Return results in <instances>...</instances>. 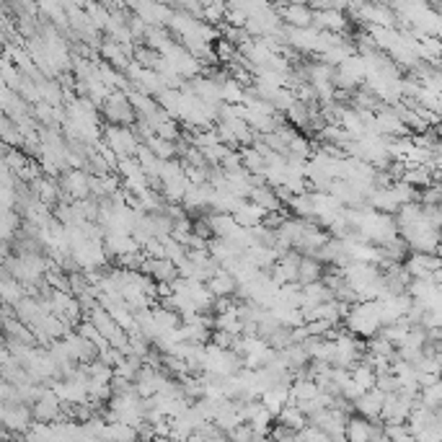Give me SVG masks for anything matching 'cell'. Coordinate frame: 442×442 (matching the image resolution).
I'll list each match as a JSON object with an SVG mask.
<instances>
[{
  "label": "cell",
  "instance_id": "10",
  "mask_svg": "<svg viewBox=\"0 0 442 442\" xmlns=\"http://www.w3.org/2000/svg\"><path fill=\"white\" fill-rule=\"evenodd\" d=\"M401 178L406 181V184H409V187L416 189V192H419V189H424L427 184H432V181H434V178H432V171L424 166V163H422V166L406 168V171L401 174Z\"/></svg>",
  "mask_w": 442,
  "mask_h": 442
},
{
  "label": "cell",
  "instance_id": "6",
  "mask_svg": "<svg viewBox=\"0 0 442 442\" xmlns=\"http://www.w3.org/2000/svg\"><path fill=\"white\" fill-rule=\"evenodd\" d=\"M65 189L70 192V196H75V199H86L91 196V174L86 171H68L65 174Z\"/></svg>",
  "mask_w": 442,
  "mask_h": 442
},
{
  "label": "cell",
  "instance_id": "8",
  "mask_svg": "<svg viewBox=\"0 0 442 442\" xmlns=\"http://www.w3.org/2000/svg\"><path fill=\"white\" fill-rule=\"evenodd\" d=\"M275 419H277L279 424H285V427H290V430H295V432H297V430H300V427H303V424L308 422V416H305V414L300 412V409H297V406H295L293 401L285 403V406H282V409L277 412Z\"/></svg>",
  "mask_w": 442,
  "mask_h": 442
},
{
  "label": "cell",
  "instance_id": "12",
  "mask_svg": "<svg viewBox=\"0 0 442 442\" xmlns=\"http://www.w3.org/2000/svg\"><path fill=\"white\" fill-rule=\"evenodd\" d=\"M383 437H385V440H396V442H414V437H412V432H409L406 422H401V424H383Z\"/></svg>",
  "mask_w": 442,
  "mask_h": 442
},
{
  "label": "cell",
  "instance_id": "11",
  "mask_svg": "<svg viewBox=\"0 0 442 442\" xmlns=\"http://www.w3.org/2000/svg\"><path fill=\"white\" fill-rule=\"evenodd\" d=\"M419 401L430 409H442V383L440 380H432L419 388Z\"/></svg>",
  "mask_w": 442,
  "mask_h": 442
},
{
  "label": "cell",
  "instance_id": "7",
  "mask_svg": "<svg viewBox=\"0 0 442 442\" xmlns=\"http://www.w3.org/2000/svg\"><path fill=\"white\" fill-rule=\"evenodd\" d=\"M282 16H285V21L290 26H297V29L313 24V10L308 8V6H303V3H290V6H285Z\"/></svg>",
  "mask_w": 442,
  "mask_h": 442
},
{
  "label": "cell",
  "instance_id": "2",
  "mask_svg": "<svg viewBox=\"0 0 442 442\" xmlns=\"http://www.w3.org/2000/svg\"><path fill=\"white\" fill-rule=\"evenodd\" d=\"M383 398H385V393L373 385V388H367V391H362L357 398H354L352 409H354V414H360V416H365V419H380Z\"/></svg>",
  "mask_w": 442,
  "mask_h": 442
},
{
  "label": "cell",
  "instance_id": "3",
  "mask_svg": "<svg viewBox=\"0 0 442 442\" xmlns=\"http://www.w3.org/2000/svg\"><path fill=\"white\" fill-rule=\"evenodd\" d=\"M344 440L349 442H370L373 440V419H365L360 414H349L344 422Z\"/></svg>",
  "mask_w": 442,
  "mask_h": 442
},
{
  "label": "cell",
  "instance_id": "9",
  "mask_svg": "<svg viewBox=\"0 0 442 442\" xmlns=\"http://www.w3.org/2000/svg\"><path fill=\"white\" fill-rule=\"evenodd\" d=\"M145 145L153 150V156L160 158V160H171V158H178V147L174 140H163L158 138V135H150L145 140Z\"/></svg>",
  "mask_w": 442,
  "mask_h": 442
},
{
  "label": "cell",
  "instance_id": "1",
  "mask_svg": "<svg viewBox=\"0 0 442 442\" xmlns=\"http://www.w3.org/2000/svg\"><path fill=\"white\" fill-rule=\"evenodd\" d=\"M101 140H104L117 156H135L138 145L142 142V140L138 138L135 127H127V125H109V127H104Z\"/></svg>",
  "mask_w": 442,
  "mask_h": 442
},
{
  "label": "cell",
  "instance_id": "5",
  "mask_svg": "<svg viewBox=\"0 0 442 442\" xmlns=\"http://www.w3.org/2000/svg\"><path fill=\"white\" fill-rule=\"evenodd\" d=\"M326 264L321 259H315L311 254H300V261H297V285H308V282H318L321 275H324Z\"/></svg>",
  "mask_w": 442,
  "mask_h": 442
},
{
  "label": "cell",
  "instance_id": "4",
  "mask_svg": "<svg viewBox=\"0 0 442 442\" xmlns=\"http://www.w3.org/2000/svg\"><path fill=\"white\" fill-rule=\"evenodd\" d=\"M207 290L215 295V297H223V295H233L236 293V277L225 272L223 266H215V272L205 279Z\"/></svg>",
  "mask_w": 442,
  "mask_h": 442
}]
</instances>
